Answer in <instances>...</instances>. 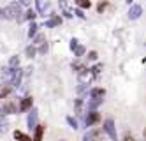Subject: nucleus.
Segmentation results:
<instances>
[{
  "mask_svg": "<svg viewBox=\"0 0 146 141\" xmlns=\"http://www.w3.org/2000/svg\"><path fill=\"white\" fill-rule=\"evenodd\" d=\"M4 18H5V19H13V21H18V23H21V21H25L23 7L19 5L18 2H9V4L4 7Z\"/></svg>",
  "mask_w": 146,
  "mask_h": 141,
  "instance_id": "nucleus-1",
  "label": "nucleus"
},
{
  "mask_svg": "<svg viewBox=\"0 0 146 141\" xmlns=\"http://www.w3.org/2000/svg\"><path fill=\"white\" fill-rule=\"evenodd\" d=\"M104 132H106L113 141H116L118 139V136H116V127H114V122L111 120V118H108V120H104Z\"/></svg>",
  "mask_w": 146,
  "mask_h": 141,
  "instance_id": "nucleus-2",
  "label": "nucleus"
},
{
  "mask_svg": "<svg viewBox=\"0 0 146 141\" xmlns=\"http://www.w3.org/2000/svg\"><path fill=\"white\" fill-rule=\"evenodd\" d=\"M127 14H129V19H139L141 14H143V7L139 4H130Z\"/></svg>",
  "mask_w": 146,
  "mask_h": 141,
  "instance_id": "nucleus-3",
  "label": "nucleus"
},
{
  "mask_svg": "<svg viewBox=\"0 0 146 141\" xmlns=\"http://www.w3.org/2000/svg\"><path fill=\"white\" fill-rule=\"evenodd\" d=\"M14 113H18V108H16L14 102H5V104L0 106V115H2V116H5V115H14Z\"/></svg>",
  "mask_w": 146,
  "mask_h": 141,
  "instance_id": "nucleus-4",
  "label": "nucleus"
},
{
  "mask_svg": "<svg viewBox=\"0 0 146 141\" xmlns=\"http://www.w3.org/2000/svg\"><path fill=\"white\" fill-rule=\"evenodd\" d=\"M32 102H34V101H32V97H25V99L19 102L18 110H19V111H23V113H25V111H30V110H32Z\"/></svg>",
  "mask_w": 146,
  "mask_h": 141,
  "instance_id": "nucleus-5",
  "label": "nucleus"
},
{
  "mask_svg": "<svg viewBox=\"0 0 146 141\" xmlns=\"http://www.w3.org/2000/svg\"><path fill=\"white\" fill-rule=\"evenodd\" d=\"M60 23H62V16H58V14H51V18L46 21L44 25H46L48 28H55V27H58Z\"/></svg>",
  "mask_w": 146,
  "mask_h": 141,
  "instance_id": "nucleus-6",
  "label": "nucleus"
},
{
  "mask_svg": "<svg viewBox=\"0 0 146 141\" xmlns=\"http://www.w3.org/2000/svg\"><path fill=\"white\" fill-rule=\"evenodd\" d=\"M99 120H100V115L97 111H90L88 116H86V125H95Z\"/></svg>",
  "mask_w": 146,
  "mask_h": 141,
  "instance_id": "nucleus-7",
  "label": "nucleus"
},
{
  "mask_svg": "<svg viewBox=\"0 0 146 141\" xmlns=\"http://www.w3.org/2000/svg\"><path fill=\"white\" fill-rule=\"evenodd\" d=\"M44 42H46V35H44V34H39V32H37V34H35V35L32 37V44H34L35 48L42 46Z\"/></svg>",
  "mask_w": 146,
  "mask_h": 141,
  "instance_id": "nucleus-8",
  "label": "nucleus"
},
{
  "mask_svg": "<svg viewBox=\"0 0 146 141\" xmlns=\"http://www.w3.org/2000/svg\"><path fill=\"white\" fill-rule=\"evenodd\" d=\"M11 90H13V85H11V83L2 85V88H0V99H5V97L11 94Z\"/></svg>",
  "mask_w": 146,
  "mask_h": 141,
  "instance_id": "nucleus-9",
  "label": "nucleus"
},
{
  "mask_svg": "<svg viewBox=\"0 0 146 141\" xmlns=\"http://www.w3.org/2000/svg\"><path fill=\"white\" fill-rule=\"evenodd\" d=\"M35 125H37V111L32 110L30 115H28V127L30 129H35Z\"/></svg>",
  "mask_w": 146,
  "mask_h": 141,
  "instance_id": "nucleus-10",
  "label": "nucleus"
},
{
  "mask_svg": "<svg viewBox=\"0 0 146 141\" xmlns=\"http://www.w3.org/2000/svg\"><path fill=\"white\" fill-rule=\"evenodd\" d=\"M35 5H37V13L44 14L48 9V0H35Z\"/></svg>",
  "mask_w": 146,
  "mask_h": 141,
  "instance_id": "nucleus-11",
  "label": "nucleus"
},
{
  "mask_svg": "<svg viewBox=\"0 0 146 141\" xmlns=\"http://www.w3.org/2000/svg\"><path fill=\"white\" fill-rule=\"evenodd\" d=\"M104 95H106V90H104V88H93V90L90 92V97H92V99H102Z\"/></svg>",
  "mask_w": 146,
  "mask_h": 141,
  "instance_id": "nucleus-12",
  "label": "nucleus"
},
{
  "mask_svg": "<svg viewBox=\"0 0 146 141\" xmlns=\"http://www.w3.org/2000/svg\"><path fill=\"white\" fill-rule=\"evenodd\" d=\"M42 136H44V127H42V125H35L34 141H42Z\"/></svg>",
  "mask_w": 146,
  "mask_h": 141,
  "instance_id": "nucleus-13",
  "label": "nucleus"
},
{
  "mask_svg": "<svg viewBox=\"0 0 146 141\" xmlns=\"http://www.w3.org/2000/svg\"><path fill=\"white\" fill-rule=\"evenodd\" d=\"M39 16V13H37V9H27V13H25V19H28V21H34L35 18Z\"/></svg>",
  "mask_w": 146,
  "mask_h": 141,
  "instance_id": "nucleus-14",
  "label": "nucleus"
},
{
  "mask_svg": "<svg viewBox=\"0 0 146 141\" xmlns=\"http://www.w3.org/2000/svg\"><path fill=\"white\" fill-rule=\"evenodd\" d=\"M74 4H76L79 9L85 11V9H90V7H92V0H74Z\"/></svg>",
  "mask_w": 146,
  "mask_h": 141,
  "instance_id": "nucleus-15",
  "label": "nucleus"
},
{
  "mask_svg": "<svg viewBox=\"0 0 146 141\" xmlns=\"http://www.w3.org/2000/svg\"><path fill=\"white\" fill-rule=\"evenodd\" d=\"M37 28H39V25L35 23V21H30V28H28V37H30V39L37 34Z\"/></svg>",
  "mask_w": 146,
  "mask_h": 141,
  "instance_id": "nucleus-16",
  "label": "nucleus"
},
{
  "mask_svg": "<svg viewBox=\"0 0 146 141\" xmlns=\"http://www.w3.org/2000/svg\"><path fill=\"white\" fill-rule=\"evenodd\" d=\"M25 53H27V57H28V58H34V57L37 55V48H35L34 44H32V46H27Z\"/></svg>",
  "mask_w": 146,
  "mask_h": 141,
  "instance_id": "nucleus-17",
  "label": "nucleus"
},
{
  "mask_svg": "<svg viewBox=\"0 0 146 141\" xmlns=\"http://www.w3.org/2000/svg\"><path fill=\"white\" fill-rule=\"evenodd\" d=\"M14 138L18 139V141H32L27 134H23V132H19V131H14Z\"/></svg>",
  "mask_w": 146,
  "mask_h": 141,
  "instance_id": "nucleus-18",
  "label": "nucleus"
},
{
  "mask_svg": "<svg viewBox=\"0 0 146 141\" xmlns=\"http://www.w3.org/2000/svg\"><path fill=\"white\" fill-rule=\"evenodd\" d=\"M74 110H76L78 115H81V111H83V99H76V102H74Z\"/></svg>",
  "mask_w": 146,
  "mask_h": 141,
  "instance_id": "nucleus-19",
  "label": "nucleus"
},
{
  "mask_svg": "<svg viewBox=\"0 0 146 141\" xmlns=\"http://www.w3.org/2000/svg\"><path fill=\"white\" fill-rule=\"evenodd\" d=\"M19 65V58L18 57H11V60H9V67L11 69H16Z\"/></svg>",
  "mask_w": 146,
  "mask_h": 141,
  "instance_id": "nucleus-20",
  "label": "nucleus"
},
{
  "mask_svg": "<svg viewBox=\"0 0 146 141\" xmlns=\"http://www.w3.org/2000/svg\"><path fill=\"white\" fill-rule=\"evenodd\" d=\"M74 53H76V57H83L86 53V48L85 46H78L76 49H74Z\"/></svg>",
  "mask_w": 146,
  "mask_h": 141,
  "instance_id": "nucleus-21",
  "label": "nucleus"
},
{
  "mask_svg": "<svg viewBox=\"0 0 146 141\" xmlns=\"http://www.w3.org/2000/svg\"><path fill=\"white\" fill-rule=\"evenodd\" d=\"M67 122H69V125H70L72 129H78V120H76V118H72V116H67Z\"/></svg>",
  "mask_w": 146,
  "mask_h": 141,
  "instance_id": "nucleus-22",
  "label": "nucleus"
},
{
  "mask_svg": "<svg viewBox=\"0 0 146 141\" xmlns=\"http://www.w3.org/2000/svg\"><path fill=\"white\" fill-rule=\"evenodd\" d=\"M97 57H99V55H97V51H90V53H88V60H92V62H95Z\"/></svg>",
  "mask_w": 146,
  "mask_h": 141,
  "instance_id": "nucleus-23",
  "label": "nucleus"
},
{
  "mask_svg": "<svg viewBox=\"0 0 146 141\" xmlns=\"http://www.w3.org/2000/svg\"><path fill=\"white\" fill-rule=\"evenodd\" d=\"M78 46H79V41H78V39H72V41H70V49L74 51Z\"/></svg>",
  "mask_w": 146,
  "mask_h": 141,
  "instance_id": "nucleus-24",
  "label": "nucleus"
},
{
  "mask_svg": "<svg viewBox=\"0 0 146 141\" xmlns=\"http://www.w3.org/2000/svg\"><path fill=\"white\" fill-rule=\"evenodd\" d=\"M18 4L21 5V7H27L28 9L30 7V0H18Z\"/></svg>",
  "mask_w": 146,
  "mask_h": 141,
  "instance_id": "nucleus-25",
  "label": "nucleus"
},
{
  "mask_svg": "<svg viewBox=\"0 0 146 141\" xmlns=\"http://www.w3.org/2000/svg\"><path fill=\"white\" fill-rule=\"evenodd\" d=\"M106 7H108V2H100V4L97 5V11H99V13H102V11L106 9Z\"/></svg>",
  "mask_w": 146,
  "mask_h": 141,
  "instance_id": "nucleus-26",
  "label": "nucleus"
},
{
  "mask_svg": "<svg viewBox=\"0 0 146 141\" xmlns=\"http://www.w3.org/2000/svg\"><path fill=\"white\" fill-rule=\"evenodd\" d=\"M100 69H102V65H95V67H93V69H90V71L93 72V76H97V74L100 72Z\"/></svg>",
  "mask_w": 146,
  "mask_h": 141,
  "instance_id": "nucleus-27",
  "label": "nucleus"
},
{
  "mask_svg": "<svg viewBox=\"0 0 146 141\" xmlns=\"http://www.w3.org/2000/svg\"><path fill=\"white\" fill-rule=\"evenodd\" d=\"M121 141H135V139H134V136H132V134H129V132H127V134L123 136V139H121Z\"/></svg>",
  "mask_w": 146,
  "mask_h": 141,
  "instance_id": "nucleus-28",
  "label": "nucleus"
},
{
  "mask_svg": "<svg viewBox=\"0 0 146 141\" xmlns=\"http://www.w3.org/2000/svg\"><path fill=\"white\" fill-rule=\"evenodd\" d=\"M76 14H78V18H81V19L85 18V14H83V9H79V7L76 9Z\"/></svg>",
  "mask_w": 146,
  "mask_h": 141,
  "instance_id": "nucleus-29",
  "label": "nucleus"
},
{
  "mask_svg": "<svg viewBox=\"0 0 146 141\" xmlns=\"http://www.w3.org/2000/svg\"><path fill=\"white\" fill-rule=\"evenodd\" d=\"M143 136H144V141H146V127H144V132H143Z\"/></svg>",
  "mask_w": 146,
  "mask_h": 141,
  "instance_id": "nucleus-30",
  "label": "nucleus"
},
{
  "mask_svg": "<svg viewBox=\"0 0 146 141\" xmlns=\"http://www.w3.org/2000/svg\"><path fill=\"white\" fill-rule=\"evenodd\" d=\"M127 4H134V0H127Z\"/></svg>",
  "mask_w": 146,
  "mask_h": 141,
  "instance_id": "nucleus-31",
  "label": "nucleus"
}]
</instances>
